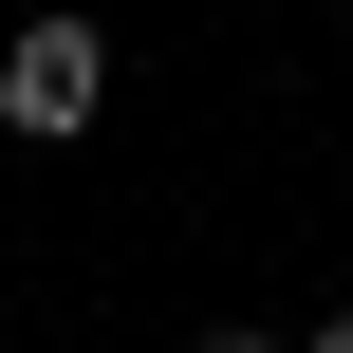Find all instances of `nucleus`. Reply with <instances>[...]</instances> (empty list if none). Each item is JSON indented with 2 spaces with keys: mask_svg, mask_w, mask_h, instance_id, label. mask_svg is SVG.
<instances>
[{
  "mask_svg": "<svg viewBox=\"0 0 353 353\" xmlns=\"http://www.w3.org/2000/svg\"><path fill=\"white\" fill-rule=\"evenodd\" d=\"M93 112H112V37H93V19H19V37H0V130L74 149Z\"/></svg>",
  "mask_w": 353,
  "mask_h": 353,
  "instance_id": "obj_1",
  "label": "nucleus"
},
{
  "mask_svg": "<svg viewBox=\"0 0 353 353\" xmlns=\"http://www.w3.org/2000/svg\"><path fill=\"white\" fill-rule=\"evenodd\" d=\"M298 353H353V298H335V316H316V335H298Z\"/></svg>",
  "mask_w": 353,
  "mask_h": 353,
  "instance_id": "obj_2",
  "label": "nucleus"
},
{
  "mask_svg": "<svg viewBox=\"0 0 353 353\" xmlns=\"http://www.w3.org/2000/svg\"><path fill=\"white\" fill-rule=\"evenodd\" d=\"M205 353H261V335H205Z\"/></svg>",
  "mask_w": 353,
  "mask_h": 353,
  "instance_id": "obj_3",
  "label": "nucleus"
}]
</instances>
